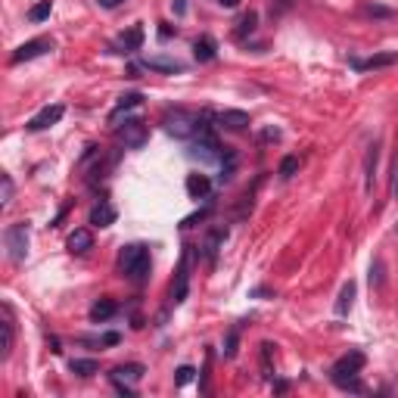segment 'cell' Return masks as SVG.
Instances as JSON below:
<instances>
[{
  "mask_svg": "<svg viewBox=\"0 0 398 398\" xmlns=\"http://www.w3.org/2000/svg\"><path fill=\"white\" fill-rule=\"evenodd\" d=\"M162 125H165V131H169L171 137L187 140V137H193L196 131L203 128V119H199L196 112H190V109L175 106V109H169V112L162 115Z\"/></svg>",
  "mask_w": 398,
  "mask_h": 398,
  "instance_id": "obj_1",
  "label": "cell"
},
{
  "mask_svg": "<svg viewBox=\"0 0 398 398\" xmlns=\"http://www.w3.org/2000/svg\"><path fill=\"white\" fill-rule=\"evenodd\" d=\"M119 262H122V274L131 277L134 284H143V280H147V274H149V249L147 246H140V243L125 246Z\"/></svg>",
  "mask_w": 398,
  "mask_h": 398,
  "instance_id": "obj_2",
  "label": "cell"
},
{
  "mask_svg": "<svg viewBox=\"0 0 398 398\" xmlns=\"http://www.w3.org/2000/svg\"><path fill=\"white\" fill-rule=\"evenodd\" d=\"M190 156L193 159H203V162H218L221 159V143L212 134V128L203 122V128L193 134V147H190Z\"/></svg>",
  "mask_w": 398,
  "mask_h": 398,
  "instance_id": "obj_3",
  "label": "cell"
},
{
  "mask_svg": "<svg viewBox=\"0 0 398 398\" xmlns=\"http://www.w3.org/2000/svg\"><path fill=\"white\" fill-rule=\"evenodd\" d=\"M3 243H7V256L13 262H25L28 256V224H10L3 230Z\"/></svg>",
  "mask_w": 398,
  "mask_h": 398,
  "instance_id": "obj_4",
  "label": "cell"
},
{
  "mask_svg": "<svg viewBox=\"0 0 398 398\" xmlns=\"http://www.w3.org/2000/svg\"><path fill=\"white\" fill-rule=\"evenodd\" d=\"M364 351H349V355H343L336 361V364L330 367V380L333 383H343V380H351L361 373V367H364Z\"/></svg>",
  "mask_w": 398,
  "mask_h": 398,
  "instance_id": "obj_5",
  "label": "cell"
},
{
  "mask_svg": "<svg viewBox=\"0 0 398 398\" xmlns=\"http://www.w3.org/2000/svg\"><path fill=\"white\" fill-rule=\"evenodd\" d=\"M147 137H149V131H147V125H143L140 119H128V122L119 128V140H122L125 147H131V149H140L143 143H147Z\"/></svg>",
  "mask_w": 398,
  "mask_h": 398,
  "instance_id": "obj_6",
  "label": "cell"
},
{
  "mask_svg": "<svg viewBox=\"0 0 398 398\" xmlns=\"http://www.w3.org/2000/svg\"><path fill=\"white\" fill-rule=\"evenodd\" d=\"M53 50V41L50 38H34V41H28V44H22L19 50H16L13 56H10V62L13 66H19V62H28V60H38V56H44V53H50Z\"/></svg>",
  "mask_w": 398,
  "mask_h": 398,
  "instance_id": "obj_7",
  "label": "cell"
},
{
  "mask_svg": "<svg viewBox=\"0 0 398 398\" xmlns=\"http://www.w3.org/2000/svg\"><path fill=\"white\" fill-rule=\"evenodd\" d=\"M215 122H218V128L240 134V131H246L252 125V119H249V112H243V109H224V112L215 115Z\"/></svg>",
  "mask_w": 398,
  "mask_h": 398,
  "instance_id": "obj_8",
  "label": "cell"
},
{
  "mask_svg": "<svg viewBox=\"0 0 398 398\" xmlns=\"http://www.w3.org/2000/svg\"><path fill=\"white\" fill-rule=\"evenodd\" d=\"M187 290H190V252H184L181 264H177V274H175V286H171L175 305H181L187 299Z\"/></svg>",
  "mask_w": 398,
  "mask_h": 398,
  "instance_id": "obj_9",
  "label": "cell"
},
{
  "mask_svg": "<svg viewBox=\"0 0 398 398\" xmlns=\"http://www.w3.org/2000/svg\"><path fill=\"white\" fill-rule=\"evenodd\" d=\"M62 112H66V109H62L60 103H53V106H44L38 115H32V119H28L25 128H28V131H44V128H50V125L60 122Z\"/></svg>",
  "mask_w": 398,
  "mask_h": 398,
  "instance_id": "obj_10",
  "label": "cell"
},
{
  "mask_svg": "<svg viewBox=\"0 0 398 398\" xmlns=\"http://www.w3.org/2000/svg\"><path fill=\"white\" fill-rule=\"evenodd\" d=\"M143 373H147L143 364H119V367H112L109 380H112L115 386H128V383H140Z\"/></svg>",
  "mask_w": 398,
  "mask_h": 398,
  "instance_id": "obj_11",
  "label": "cell"
},
{
  "mask_svg": "<svg viewBox=\"0 0 398 398\" xmlns=\"http://www.w3.org/2000/svg\"><path fill=\"white\" fill-rule=\"evenodd\" d=\"M140 66H143V69H149V72H162V75L184 72V62L171 60V56H143Z\"/></svg>",
  "mask_w": 398,
  "mask_h": 398,
  "instance_id": "obj_12",
  "label": "cell"
},
{
  "mask_svg": "<svg viewBox=\"0 0 398 398\" xmlns=\"http://www.w3.org/2000/svg\"><path fill=\"white\" fill-rule=\"evenodd\" d=\"M140 44H143V28L140 25H134L131 32H125V34H119V41L112 44V50L115 53H134V50H140Z\"/></svg>",
  "mask_w": 398,
  "mask_h": 398,
  "instance_id": "obj_13",
  "label": "cell"
},
{
  "mask_svg": "<svg viewBox=\"0 0 398 398\" xmlns=\"http://www.w3.org/2000/svg\"><path fill=\"white\" fill-rule=\"evenodd\" d=\"M377 165H380V143L373 140L367 147V156H364V190L373 193V181H377Z\"/></svg>",
  "mask_w": 398,
  "mask_h": 398,
  "instance_id": "obj_14",
  "label": "cell"
},
{
  "mask_svg": "<svg viewBox=\"0 0 398 398\" xmlns=\"http://www.w3.org/2000/svg\"><path fill=\"white\" fill-rule=\"evenodd\" d=\"M94 249V234H90L88 227H78L69 234V252H75V256H84V252Z\"/></svg>",
  "mask_w": 398,
  "mask_h": 398,
  "instance_id": "obj_15",
  "label": "cell"
},
{
  "mask_svg": "<svg viewBox=\"0 0 398 398\" xmlns=\"http://www.w3.org/2000/svg\"><path fill=\"white\" fill-rule=\"evenodd\" d=\"M115 218H119V215H115L112 206H109V203H97L94 209H90L88 221H90V227H112Z\"/></svg>",
  "mask_w": 398,
  "mask_h": 398,
  "instance_id": "obj_16",
  "label": "cell"
},
{
  "mask_svg": "<svg viewBox=\"0 0 398 398\" xmlns=\"http://www.w3.org/2000/svg\"><path fill=\"white\" fill-rule=\"evenodd\" d=\"M0 333H3V343H0V358H7L10 349H13V336H16V324H13V314H10L7 305H3V321H0Z\"/></svg>",
  "mask_w": 398,
  "mask_h": 398,
  "instance_id": "obj_17",
  "label": "cell"
},
{
  "mask_svg": "<svg viewBox=\"0 0 398 398\" xmlns=\"http://www.w3.org/2000/svg\"><path fill=\"white\" fill-rule=\"evenodd\" d=\"M215 53H218V44H215V38L212 34H203V38H196V44H193V56L199 62H212L215 60Z\"/></svg>",
  "mask_w": 398,
  "mask_h": 398,
  "instance_id": "obj_18",
  "label": "cell"
},
{
  "mask_svg": "<svg viewBox=\"0 0 398 398\" xmlns=\"http://www.w3.org/2000/svg\"><path fill=\"white\" fill-rule=\"evenodd\" d=\"M209 190H212V181L206 175H190L187 177V193H190V199H206V196H209Z\"/></svg>",
  "mask_w": 398,
  "mask_h": 398,
  "instance_id": "obj_19",
  "label": "cell"
},
{
  "mask_svg": "<svg viewBox=\"0 0 398 398\" xmlns=\"http://www.w3.org/2000/svg\"><path fill=\"white\" fill-rule=\"evenodd\" d=\"M392 62H398V53H377L371 60H351V66L355 69H383V66H392Z\"/></svg>",
  "mask_w": 398,
  "mask_h": 398,
  "instance_id": "obj_20",
  "label": "cell"
},
{
  "mask_svg": "<svg viewBox=\"0 0 398 398\" xmlns=\"http://www.w3.org/2000/svg\"><path fill=\"white\" fill-rule=\"evenodd\" d=\"M351 302H355V280H349V284L339 290V299H336V314L345 317L351 311Z\"/></svg>",
  "mask_w": 398,
  "mask_h": 398,
  "instance_id": "obj_21",
  "label": "cell"
},
{
  "mask_svg": "<svg viewBox=\"0 0 398 398\" xmlns=\"http://www.w3.org/2000/svg\"><path fill=\"white\" fill-rule=\"evenodd\" d=\"M143 103V94H125V97H119V103H115V109H112V115H109V122H115L122 112H128V109H134V106H140Z\"/></svg>",
  "mask_w": 398,
  "mask_h": 398,
  "instance_id": "obj_22",
  "label": "cell"
},
{
  "mask_svg": "<svg viewBox=\"0 0 398 398\" xmlns=\"http://www.w3.org/2000/svg\"><path fill=\"white\" fill-rule=\"evenodd\" d=\"M115 311H119V305H115L112 299H100V302H94V308H90V321H97V324H100V321H109Z\"/></svg>",
  "mask_w": 398,
  "mask_h": 398,
  "instance_id": "obj_23",
  "label": "cell"
},
{
  "mask_svg": "<svg viewBox=\"0 0 398 398\" xmlns=\"http://www.w3.org/2000/svg\"><path fill=\"white\" fill-rule=\"evenodd\" d=\"M72 373H78V377H94L97 371H100V364H97L94 358H72Z\"/></svg>",
  "mask_w": 398,
  "mask_h": 398,
  "instance_id": "obj_24",
  "label": "cell"
},
{
  "mask_svg": "<svg viewBox=\"0 0 398 398\" xmlns=\"http://www.w3.org/2000/svg\"><path fill=\"white\" fill-rule=\"evenodd\" d=\"M50 10H53V3L50 0H41V3H34L32 10H28V22H44L50 16Z\"/></svg>",
  "mask_w": 398,
  "mask_h": 398,
  "instance_id": "obj_25",
  "label": "cell"
},
{
  "mask_svg": "<svg viewBox=\"0 0 398 398\" xmlns=\"http://www.w3.org/2000/svg\"><path fill=\"white\" fill-rule=\"evenodd\" d=\"M13 203V177L10 175H0V206L7 209Z\"/></svg>",
  "mask_w": 398,
  "mask_h": 398,
  "instance_id": "obj_26",
  "label": "cell"
},
{
  "mask_svg": "<svg viewBox=\"0 0 398 398\" xmlns=\"http://www.w3.org/2000/svg\"><path fill=\"white\" fill-rule=\"evenodd\" d=\"M274 349L277 345H271V343H262V371H264V377H274V367H271V355H274Z\"/></svg>",
  "mask_w": 398,
  "mask_h": 398,
  "instance_id": "obj_27",
  "label": "cell"
},
{
  "mask_svg": "<svg viewBox=\"0 0 398 398\" xmlns=\"http://www.w3.org/2000/svg\"><path fill=\"white\" fill-rule=\"evenodd\" d=\"M236 343H240V336H236V330H230L227 336H224V358H236Z\"/></svg>",
  "mask_w": 398,
  "mask_h": 398,
  "instance_id": "obj_28",
  "label": "cell"
},
{
  "mask_svg": "<svg viewBox=\"0 0 398 398\" xmlns=\"http://www.w3.org/2000/svg\"><path fill=\"white\" fill-rule=\"evenodd\" d=\"M299 171V159L296 156H286L284 162H280V177H293Z\"/></svg>",
  "mask_w": 398,
  "mask_h": 398,
  "instance_id": "obj_29",
  "label": "cell"
},
{
  "mask_svg": "<svg viewBox=\"0 0 398 398\" xmlns=\"http://www.w3.org/2000/svg\"><path fill=\"white\" fill-rule=\"evenodd\" d=\"M256 22H258V13H246L243 19H240V28H236V34L252 32V28H256Z\"/></svg>",
  "mask_w": 398,
  "mask_h": 398,
  "instance_id": "obj_30",
  "label": "cell"
},
{
  "mask_svg": "<svg viewBox=\"0 0 398 398\" xmlns=\"http://www.w3.org/2000/svg\"><path fill=\"white\" fill-rule=\"evenodd\" d=\"M193 367H190V364H184V367H177V377H175V383L177 386H187L190 383V380H193Z\"/></svg>",
  "mask_w": 398,
  "mask_h": 398,
  "instance_id": "obj_31",
  "label": "cell"
},
{
  "mask_svg": "<svg viewBox=\"0 0 398 398\" xmlns=\"http://www.w3.org/2000/svg\"><path fill=\"white\" fill-rule=\"evenodd\" d=\"M339 389H345V392H364V386H361V380L358 377H351V380H343V383H336Z\"/></svg>",
  "mask_w": 398,
  "mask_h": 398,
  "instance_id": "obj_32",
  "label": "cell"
},
{
  "mask_svg": "<svg viewBox=\"0 0 398 398\" xmlns=\"http://www.w3.org/2000/svg\"><path fill=\"white\" fill-rule=\"evenodd\" d=\"M389 190H392V196L398 199V153H395V162H392V184H389Z\"/></svg>",
  "mask_w": 398,
  "mask_h": 398,
  "instance_id": "obj_33",
  "label": "cell"
},
{
  "mask_svg": "<svg viewBox=\"0 0 398 398\" xmlns=\"http://www.w3.org/2000/svg\"><path fill=\"white\" fill-rule=\"evenodd\" d=\"M380 271H383V264H373L371 268V286H383V277H380Z\"/></svg>",
  "mask_w": 398,
  "mask_h": 398,
  "instance_id": "obj_34",
  "label": "cell"
},
{
  "mask_svg": "<svg viewBox=\"0 0 398 398\" xmlns=\"http://www.w3.org/2000/svg\"><path fill=\"white\" fill-rule=\"evenodd\" d=\"M97 3H100L103 10H115V7H122L125 0H97Z\"/></svg>",
  "mask_w": 398,
  "mask_h": 398,
  "instance_id": "obj_35",
  "label": "cell"
},
{
  "mask_svg": "<svg viewBox=\"0 0 398 398\" xmlns=\"http://www.w3.org/2000/svg\"><path fill=\"white\" fill-rule=\"evenodd\" d=\"M171 7H175V13H177V16H181L184 10H187V7H184V0H171Z\"/></svg>",
  "mask_w": 398,
  "mask_h": 398,
  "instance_id": "obj_36",
  "label": "cell"
},
{
  "mask_svg": "<svg viewBox=\"0 0 398 398\" xmlns=\"http://www.w3.org/2000/svg\"><path fill=\"white\" fill-rule=\"evenodd\" d=\"M218 3H221V7H227V10H230V7H236V3H240V0H218Z\"/></svg>",
  "mask_w": 398,
  "mask_h": 398,
  "instance_id": "obj_37",
  "label": "cell"
}]
</instances>
